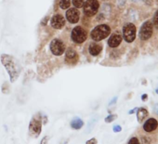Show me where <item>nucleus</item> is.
<instances>
[{
  "label": "nucleus",
  "instance_id": "9d476101",
  "mask_svg": "<svg viewBox=\"0 0 158 144\" xmlns=\"http://www.w3.org/2000/svg\"><path fill=\"white\" fill-rule=\"evenodd\" d=\"M158 127V122L155 118H149L143 124V130L147 133H151L156 130Z\"/></svg>",
  "mask_w": 158,
  "mask_h": 144
},
{
  "label": "nucleus",
  "instance_id": "1a4fd4ad",
  "mask_svg": "<svg viewBox=\"0 0 158 144\" xmlns=\"http://www.w3.org/2000/svg\"><path fill=\"white\" fill-rule=\"evenodd\" d=\"M50 23H51V26L55 29H61L63 28V26L65 25V20L64 18L60 15V14H56L54 15L52 18H51V21H50Z\"/></svg>",
  "mask_w": 158,
  "mask_h": 144
},
{
  "label": "nucleus",
  "instance_id": "f8f14e48",
  "mask_svg": "<svg viewBox=\"0 0 158 144\" xmlns=\"http://www.w3.org/2000/svg\"><path fill=\"white\" fill-rule=\"evenodd\" d=\"M79 11L76 9H70L66 11V19L71 23H76L79 21Z\"/></svg>",
  "mask_w": 158,
  "mask_h": 144
},
{
  "label": "nucleus",
  "instance_id": "39448f33",
  "mask_svg": "<svg viewBox=\"0 0 158 144\" xmlns=\"http://www.w3.org/2000/svg\"><path fill=\"white\" fill-rule=\"evenodd\" d=\"M123 36L126 42L131 43L136 38V27L133 23H127L123 27Z\"/></svg>",
  "mask_w": 158,
  "mask_h": 144
},
{
  "label": "nucleus",
  "instance_id": "c85d7f7f",
  "mask_svg": "<svg viewBox=\"0 0 158 144\" xmlns=\"http://www.w3.org/2000/svg\"><path fill=\"white\" fill-rule=\"evenodd\" d=\"M137 110H138V109H137V108H135V109H133L132 111H130V112H129V113H130V114H131V113H135V111H137Z\"/></svg>",
  "mask_w": 158,
  "mask_h": 144
},
{
  "label": "nucleus",
  "instance_id": "4be33fe9",
  "mask_svg": "<svg viewBox=\"0 0 158 144\" xmlns=\"http://www.w3.org/2000/svg\"><path fill=\"white\" fill-rule=\"evenodd\" d=\"M48 136H46V137H44L43 138H42V140H41V143L40 144H48Z\"/></svg>",
  "mask_w": 158,
  "mask_h": 144
},
{
  "label": "nucleus",
  "instance_id": "aec40b11",
  "mask_svg": "<svg viewBox=\"0 0 158 144\" xmlns=\"http://www.w3.org/2000/svg\"><path fill=\"white\" fill-rule=\"evenodd\" d=\"M127 144H140V142H139V140L138 138L134 137V138H131L129 139V141H128Z\"/></svg>",
  "mask_w": 158,
  "mask_h": 144
},
{
  "label": "nucleus",
  "instance_id": "6e6552de",
  "mask_svg": "<svg viewBox=\"0 0 158 144\" xmlns=\"http://www.w3.org/2000/svg\"><path fill=\"white\" fill-rule=\"evenodd\" d=\"M50 50L55 56H60L65 51V46L60 39H53L50 43Z\"/></svg>",
  "mask_w": 158,
  "mask_h": 144
},
{
  "label": "nucleus",
  "instance_id": "6ab92c4d",
  "mask_svg": "<svg viewBox=\"0 0 158 144\" xmlns=\"http://www.w3.org/2000/svg\"><path fill=\"white\" fill-rule=\"evenodd\" d=\"M116 117H117L116 114H111V115H109V116H107V117L105 118V122H106V123H111V122H113Z\"/></svg>",
  "mask_w": 158,
  "mask_h": 144
},
{
  "label": "nucleus",
  "instance_id": "cd10ccee",
  "mask_svg": "<svg viewBox=\"0 0 158 144\" xmlns=\"http://www.w3.org/2000/svg\"><path fill=\"white\" fill-rule=\"evenodd\" d=\"M116 101H117V98L115 97V98H114V100H113V101H112L110 102V104H109V105H113V103H114V102H115Z\"/></svg>",
  "mask_w": 158,
  "mask_h": 144
},
{
  "label": "nucleus",
  "instance_id": "0eeeda50",
  "mask_svg": "<svg viewBox=\"0 0 158 144\" xmlns=\"http://www.w3.org/2000/svg\"><path fill=\"white\" fill-rule=\"evenodd\" d=\"M152 34V24L151 22H145L139 30V38L143 41L148 40Z\"/></svg>",
  "mask_w": 158,
  "mask_h": 144
},
{
  "label": "nucleus",
  "instance_id": "393cba45",
  "mask_svg": "<svg viewBox=\"0 0 158 144\" xmlns=\"http://www.w3.org/2000/svg\"><path fill=\"white\" fill-rule=\"evenodd\" d=\"M153 111H154V113H156V114H158V103L154 106V108H153Z\"/></svg>",
  "mask_w": 158,
  "mask_h": 144
},
{
  "label": "nucleus",
  "instance_id": "a878e982",
  "mask_svg": "<svg viewBox=\"0 0 158 144\" xmlns=\"http://www.w3.org/2000/svg\"><path fill=\"white\" fill-rule=\"evenodd\" d=\"M147 98H148L147 94H143V95H142V97H141V100H142L143 101H145L147 100Z\"/></svg>",
  "mask_w": 158,
  "mask_h": 144
},
{
  "label": "nucleus",
  "instance_id": "c756f323",
  "mask_svg": "<svg viewBox=\"0 0 158 144\" xmlns=\"http://www.w3.org/2000/svg\"><path fill=\"white\" fill-rule=\"evenodd\" d=\"M156 93H157V94H158V89H157V90H156Z\"/></svg>",
  "mask_w": 158,
  "mask_h": 144
},
{
  "label": "nucleus",
  "instance_id": "9b49d317",
  "mask_svg": "<svg viewBox=\"0 0 158 144\" xmlns=\"http://www.w3.org/2000/svg\"><path fill=\"white\" fill-rule=\"evenodd\" d=\"M77 60H78V55L76 51L73 50V48H68L65 53V61L68 64L73 65L77 62Z\"/></svg>",
  "mask_w": 158,
  "mask_h": 144
},
{
  "label": "nucleus",
  "instance_id": "f03ea898",
  "mask_svg": "<svg viewBox=\"0 0 158 144\" xmlns=\"http://www.w3.org/2000/svg\"><path fill=\"white\" fill-rule=\"evenodd\" d=\"M111 33V29L108 25L106 24H101V25H98L96 26L92 32H91V38L94 40V41H102V39L106 38Z\"/></svg>",
  "mask_w": 158,
  "mask_h": 144
},
{
  "label": "nucleus",
  "instance_id": "f3484780",
  "mask_svg": "<svg viewBox=\"0 0 158 144\" xmlns=\"http://www.w3.org/2000/svg\"><path fill=\"white\" fill-rule=\"evenodd\" d=\"M70 5H71L70 0H60V8L62 10L68 9L70 7Z\"/></svg>",
  "mask_w": 158,
  "mask_h": 144
},
{
  "label": "nucleus",
  "instance_id": "20e7f679",
  "mask_svg": "<svg viewBox=\"0 0 158 144\" xmlns=\"http://www.w3.org/2000/svg\"><path fill=\"white\" fill-rule=\"evenodd\" d=\"M99 7H100V4L98 2V0H87L83 5L85 15L88 17L94 16L99 10Z\"/></svg>",
  "mask_w": 158,
  "mask_h": 144
},
{
  "label": "nucleus",
  "instance_id": "bb28decb",
  "mask_svg": "<svg viewBox=\"0 0 158 144\" xmlns=\"http://www.w3.org/2000/svg\"><path fill=\"white\" fill-rule=\"evenodd\" d=\"M47 22H48V17H46V18L43 20V22H42V24H43V25H45V23L47 24Z\"/></svg>",
  "mask_w": 158,
  "mask_h": 144
},
{
  "label": "nucleus",
  "instance_id": "4468645a",
  "mask_svg": "<svg viewBox=\"0 0 158 144\" xmlns=\"http://www.w3.org/2000/svg\"><path fill=\"white\" fill-rule=\"evenodd\" d=\"M102 49V47L101 45H99V44H91L89 46V51L92 56H98L101 53Z\"/></svg>",
  "mask_w": 158,
  "mask_h": 144
},
{
  "label": "nucleus",
  "instance_id": "412c9836",
  "mask_svg": "<svg viewBox=\"0 0 158 144\" xmlns=\"http://www.w3.org/2000/svg\"><path fill=\"white\" fill-rule=\"evenodd\" d=\"M153 24L158 29V10L155 12V14L153 16Z\"/></svg>",
  "mask_w": 158,
  "mask_h": 144
},
{
  "label": "nucleus",
  "instance_id": "dca6fc26",
  "mask_svg": "<svg viewBox=\"0 0 158 144\" xmlns=\"http://www.w3.org/2000/svg\"><path fill=\"white\" fill-rule=\"evenodd\" d=\"M84 125V122L80 119V118H74L72 122H71V126L73 129H80L82 126Z\"/></svg>",
  "mask_w": 158,
  "mask_h": 144
},
{
  "label": "nucleus",
  "instance_id": "ddd939ff",
  "mask_svg": "<svg viewBox=\"0 0 158 144\" xmlns=\"http://www.w3.org/2000/svg\"><path fill=\"white\" fill-rule=\"evenodd\" d=\"M121 42H122V36L118 34H114L109 38L108 45L110 47H116L121 44Z\"/></svg>",
  "mask_w": 158,
  "mask_h": 144
},
{
  "label": "nucleus",
  "instance_id": "a211bd4d",
  "mask_svg": "<svg viewBox=\"0 0 158 144\" xmlns=\"http://www.w3.org/2000/svg\"><path fill=\"white\" fill-rule=\"evenodd\" d=\"M84 3H85L84 0H73V6H74L76 9L82 8L83 5H84Z\"/></svg>",
  "mask_w": 158,
  "mask_h": 144
},
{
  "label": "nucleus",
  "instance_id": "2eb2a0df",
  "mask_svg": "<svg viewBox=\"0 0 158 144\" xmlns=\"http://www.w3.org/2000/svg\"><path fill=\"white\" fill-rule=\"evenodd\" d=\"M149 113L146 109L144 108H139L138 109V112H137V118H138V121L139 122H142L147 116H148Z\"/></svg>",
  "mask_w": 158,
  "mask_h": 144
},
{
  "label": "nucleus",
  "instance_id": "423d86ee",
  "mask_svg": "<svg viewBox=\"0 0 158 144\" xmlns=\"http://www.w3.org/2000/svg\"><path fill=\"white\" fill-rule=\"evenodd\" d=\"M41 130H42L41 118L39 116L36 117V115H35L33 117V119L31 120L30 124H29V132L34 137H37V136L40 135Z\"/></svg>",
  "mask_w": 158,
  "mask_h": 144
},
{
  "label": "nucleus",
  "instance_id": "5701e85b",
  "mask_svg": "<svg viewBox=\"0 0 158 144\" xmlns=\"http://www.w3.org/2000/svg\"><path fill=\"white\" fill-rule=\"evenodd\" d=\"M113 130H114V132H120L121 130H122V127L120 126V125H114V128H113Z\"/></svg>",
  "mask_w": 158,
  "mask_h": 144
},
{
  "label": "nucleus",
  "instance_id": "b1692460",
  "mask_svg": "<svg viewBox=\"0 0 158 144\" xmlns=\"http://www.w3.org/2000/svg\"><path fill=\"white\" fill-rule=\"evenodd\" d=\"M86 144H97V139L93 138H91V139L88 140Z\"/></svg>",
  "mask_w": 158,
  "mask_h": 144
},
{
  "label": "nucleus",
  "instance_id": "7ed1b4c3",
  "mask_svg": "<svg viewBox=\"0 0 158 144\" xmlns=\"http://www.w3.org/2000/svg\"><path fill=\"white\" fill-rule=\"evenodd\" d=\"M87 37H88V34H87L86 30L80 26L74 27L71 34L72 40L77 44H81V43L85 42L87 40Z\"/></svg>",
  "mask_w": 158,
  "mask_h": 144
},
{
  "label": "nucleus",
  "instance_id": "f257e3e1",
  "mask_svg": "<svg viewBox=\"0 0 158 144\" xmlns=\"http://www.w3.org/2000/svg\"><path fill=\"white\" fill-rule=\"evenodd\" d=\"M0 59H1L2 64L5 66L7 72L10 75V82H15L18 79L21 73V66L19 62L16 60L15 58L8 54H2Z\"/></svg>",
  "mask_w": 158,
  "mask_h": 144
}]
</instances>
